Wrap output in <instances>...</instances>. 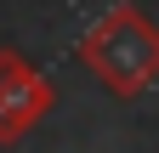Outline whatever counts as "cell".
<instances>
[{"mask_svg": "<svg viewBox=\"0 0 159 153\" xmlns=\"http://www.w3.org/2000/svg\"><path fill=\"white\" fill-rule=\"evenodd\" d=\"M80 63L108 97H119V102L142 97L159 80V23L136 0H119L80 34Z\"/></svg>", "mask_w": 159, "mask_h": 153, "instance_id": "obj_1", "label": "cell"}, {"mask_svg": "<svg viewBox=\"0 0 159 153\" xmlns=\"http://www.w3.org/2000/svg\"><path fill=\"white\" fill-rule=\"evenodd\" d=\"M57 91L23 51H0V147L23 142L29 130L51 113Z\"/></svg>", "mask_w": 159, "mask_h": 153, "instance_id": "obj_2", "label": "cell"}]
</instances>
